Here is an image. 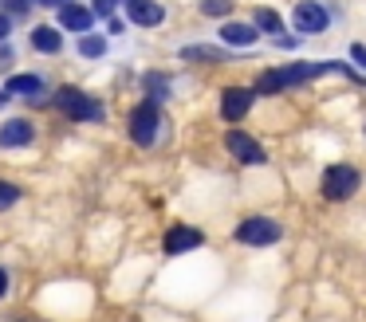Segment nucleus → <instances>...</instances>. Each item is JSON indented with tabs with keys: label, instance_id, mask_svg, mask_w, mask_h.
Wrapping results in <instances>:
<instances>
[{
	"label": "nucleus",
	"instance_id": "obj_1",
	"mask_svg": "<svg viewBox=\"0 0 366 322\" xmlns=\"http://www.w3.org/2000/svg\"><path fill=\"white\" fill-rule=\"evenodd\" d=\"M331 67H335V63H292V67L264 71V75L256 79V91H260V94H276V91H284V86L303 83V79H315V75H323V71H331Z\"/></svg>",
	"mask_w": 366,
	"mask_h": 322
},
{
	"label": "nucleus",
	"instance_id": "obj_2",
	"mask_svg": "<svg viewBox=\"0 0 366 322\" xmlns=\"http://www.w3.org/2000/svg\"><path fill=\"white\" fill-rule=\"evenodd\" d=\"M56 106L64 110L67 118H75V122H99V118H103V102H95L91 94L75 91V86H64V91L56 94Z\"/></svg>",
	"mask_w": 366,
	"mask_h": 322
},
{
	"label": "nucleus",
	"instance_id": "obj_3",
	"mask_svg": "<svg viewBox=\"0 0 366 322\" xmlns=\"http://www.w3.org/2000/svg\"><path fill=\"white\" fill-rule=\"evenodd\" d=\"M358 169L355 165H347V161H339V165H327V173H323V196L327 201H347L350 193H358Z\"/></svg>",
	"mask_w": 366,
	"mask_h": 322
},
{
	"label": "nucleus",
	"instance_id": "obj_4",
	"mask_svg": "<svg viewBox=\"0 0 366 322\" xmlns=\"http://www.w3.org/2000/svg\"><path fill=\"white\" fill-rule=\"evenodd\" d=\"M158 126H162V114H158V102H150L146 99L142 106L130 114V138L138 141V146H150L154 141V134H158Z\"/></svg>",
	"mask_w": 366,
	"mask_h": 322
},
{
	"label": "nucleus",
	"instance_id": "obj_5",
	"mask_svg": "<svg viewBox=\"0 0 366 322\" xmlns=\"http://www.w3.org/2000/svg\"><path fill=\"white\" fill-rule=\"evenodd\" d=\"M224 146H229V154L237 157V161H244V165H264V161H268V154H264V146H260V141H252L244 130H229V138H224Z\"/></svg>",
	"mask_w": 366,
	"mask_h": 322
},
{
	"label": "nucleus",
	"instance_id": "obj_6",
	"mask_svg": "<svg viewBox=\"0 0 366 322\" xmlns=\"http://www.w3.org/2000/svg\"><path fill=\"white\" fill-rule=\"evenodd\" d=\"M237 240L240 243H276L280 240V224L268 216H252L237 228Z\"/></svg>",
	"mask_w": 366,
	"mask_h": 322
},
{
	"label": "nucleus",
	"instance_id": "obj_7",
	"mask_svg": "<svg viewBox=\"0 0 366 322\" xmlns=\"http://www.w3.org/2000/svg\"><path fill=\"white\" fill-rule=\"evenodd\" d=\"M292 24L300 31H323L327 28V8L319 4V0H300V4L292 8Z\"/></svg>",
	"mask_w": 366,
	"mask_h": 322
},
{
	"label": "nucleus",
	"instance_id": "obj_8",
	"mask_svg": "<svg viewBox=\"0 0 366 322\" xmlns=\"http://www.w3.org/2000/svg\"><path fill=\"white\" fill-rule=\"evenodd\" d=\"M248 106H252V91H244V86H229V91L221 94V118H224V122L244 118Z\"/></svg>",
	"mask_w": 366,
	"mask_h": 322
},
{
	"label": "nucleus",
	"instance_id": "obj_9",
	"mask_svg": "<svg viewBox=\"0 0 366 322\" xmlns=\"http://www.w3.org/2000/svg\"><path fill=\"white\" fill-rule=\"evenodd\" d=\"M201 243H205V236H201L197 228H189V224H174L166 232V251H169V256H182V251L201 248Z\"/></svg>",
	"mask_w": 366,
	"mask_h": 322
},
{
	"label": "nucleus",
	"instance_id": "obj_10",
	"mask_svg": "<svg viewBox=\"0 0 366 322\" xmlns=\"http://www.w3.org/2000/svg\"><path fill=\"white\" fill-rule=\"evenodd\" d=\"M127 16L138 24V28H154V24L166 20V8L154 4V0H130V4H127Z\"/></svg>",
	"mask_w": 366,
	"mask_h": 322
},
{
	"label": "nucleus",
	"instance_id": "obj_11",
	"mask_svg": "<svg viewBox=\"0 0 366 322\" xmlns=\"http://www.w3.org/2000/svg\"><path fill=\"white\" fill-rule=\"evenodd\" d=\"M32 138H36V130H32V122H24V118H12V122L0 126V146H4V149L28 146Z\"/></svg>",
	"mask_w": 366,
	"mask_h": 322
},
{
	"label": "nucleus",
	"instance_id": "obj_12",
	"mask_svg": "<svg viewBox=\"0 0 366 322\" xmlns=\"http://www.w3.org/2000/svg\"><path fill=\"white\" fill-rule=\"evenodd\" d=\"M4 91L24 94V99H32V102H44V79L40 75H12L9 83H4Z\"/></svg>",
	"mask_w": 366,
	"mask_h": 322
},
{
	"label": "nucleus",
	"instance_id": "obj_13",
	"mask_svg": "<svg viewBox=\"0 0 366 322\" xmlns=\"http://www.w3.org/2000/svg\"><path fill=\"white\" fill-rule=\"evenodd\" d=\"M221 39L229 47H252L256 44V28H252V24H224Z\"/></svg>",
	"mask_w": 366,
	"mask_h": 322
},
{
	"label": "nucleus",
	"instance_id": "obj_14",
	"mask_svg": "<svg viewBox=\"0 0 366 322\" xmlns=\"http://www.w3.org/2000/svg\"><path fill=\"white\" fill-rule=\"evenodd\" d=\"M32 47L44 51V55H56L59 47H64V36H59L56 28H48V24H40V28L32 31Z\"/></svg>",
	"mask_w": 366,
	"mask_h": 322
},
{
	"label": "nucleus",
	"instance_id": "obj_15",
	"mask_svg": "<svg viewBox=\"0 0 366 322\" xmlns=\"http://www.w3.org/2000/svg\"><path fill=\"white\" fill-rule=\"evenodd\" d=\"M59 24L71 28V31H87L91 28V12L83 4H64V8H59Z\"/></svg>",
	"mask_w": 366,
	"mask_h": 322
},
{
	"label": "nucleus",
	"instance_id": "obj_16",
	"mask_svg": "<svg viewBox=\"0 0 366 322\" xmlns=\"http://www.w3.org/2000/svg\"><path fill=\"white\" fill-rule=\"evenodd\" d=\"M256 24H260L264 31H272V36H280V44H284V47H292V36H284V28H280V16L272 12V8H260V12H256Z\"/></svg>",
	"mask_w": 366,
	"mask_h": 322
},
{
	"label": "nucleus",
	"instance_id": "obj_17",
	"mask_svg": "<svg viewBox=\"0 0 366 322\" xmlns=\"http://www.w3.org/2000/svg\"><path fill=\"white\" fill-rule=\"evenodd\" d=\"M79 51L87 55V59H95V55L107 51V39H103V36H83V39H79Z\"/></svg>",
	"mask_w": 366,
	"mask_h": 322
},
{
	"label": "nucleus",
	"instance_id": "obj_18",
	"mask_svg": "<svg viewBox=\"0 0 366 322\" xmlns=\"http://www.w3.org/2000/svg\"><path fill=\"white\" fill-rule=\"evenodd\" d=\"M146 91H150V102H162L169 94V83L162 75H146Z\"/></svg>",
	"mask_w": 366,
	"mask_h": 322
},
{
	"label": "nucleus",
	"instance_id": "obj_19",
	"mask_svg": "<svg viewBox=\"0 0 366 322\" xmlns=\"http://www.w3.org/2000/svg\"><path fill=\"white\" fill-rule=\"evenodd\" d=\"M185 59H209V63H221L224 51H217V47H185Z\"/></svg>",
	"mask_w": 366,
	"mask_h": 322
},
{
	"label": "nucleus",
	"instance_id": "obj_20",
	"mask_svg": "<svg viewBox=\"0 0 366 322\" xmlns=\"http://www.w3.org/2000/svg\"><path fill=\"white\" fill-rule=\"evenodd\" d=\"M201 12H205V16H229L232 12V0H201Z\"/></svg>",
	"mask_w": 366,
	"mask_h": 322
},
{
	"label": "nucleus",
	"instance_id": "obj_21",
	"mask_svg": "<svg viewBox=\"0 0 366 322\" xmlns=\"http://www.w3.org/2000/svg\"><path fill=\"white\" fill-rule=\"evenodd\" d=\"M16 201H20V188L9 185V181H0V208H12Z\"/></svg>",
	"mask_w": 366,
	"mask_h": 322
},
{
	"label": "nucleus",
	"instance_id": "obj_22",
	"mask_svg": "<svg viewBox=\"0 0 366 322\" xmlns=\"http://www.w3.org/2000/svg\"><path fill=\"white\" fill-rule=\"evenodd\" d=\"M28 8H32V0H4V12L9 16H24Z\"/></svg>",
	"mask_w": 366,
	"mask_h": 322
},
{
	"label": "nucleus",
	"instance_id": "obj_23",
	"mask_svg": "<svg viewBox=\"0 0 366 322\" xmlns=\"http://www.w3.org/2000/svg\"><path fill=\"white\" fill-rule=\"evenodd\" d=\"M95 12L99 16H111L114 12V0H95Z\"/></svg>",
	"mask_w": 366,
	"mask_h": 322
},
{
	"label": "nucleus",
	"instance_id": "obj_24",
	"mask_svg": "<svg viewBox=\"0 0 366 322\" xmlns=\"http://www.w3.org/2000/svg\"><path fill=\"white\" fill-rule=\"evenodd\" d=\"M350 55H355V63H358V67H366V47H362V44H355V47H350Z\"/></svg>",
	"mask_w": 366,
	"mask_h": 322
},
{
	"label": "nucleus",
	"instance_id": "obj_25",
	"mask_svg": "<svg viewBox=\"0 0 366 322\" xmlns=\"http://www.w3.org/2000/svg\"><path fill=\"white\" fill-rule=\"evenodd\" d=\"M9 31H12V16H9V12H0V39L9 36Z\"/></svg>",
	"mask_w": 366,
	"mask_h": 322
},
{
	"label": "nucleus",
	"instance_id": "obj_26",
	"mask_svg": "<svg viewBox=\"0 0 366 322\" xmlns=\"http://www.w3.org/2000/svg\"><path fill=\"white\" fill-rule=\"evenodd\" d=\"M4 291H9V275L0 271V295H4Z\"/></svg>",
	"mask_w": 366,
	"mask_h": 322
},
{
	"label": "nucleus",
	"instance_id": "obj_27",
	"mask_svg": "<svg viewBox=\"0 0 366 322\" xmlns=\"http://www.w3.org/2000/svg\"><path fill=\"white\" fill-rule=\"evenodd\" d=\"M36 4H59L64 8V4H71V0H36Z\"/></svg>",
	"mask_w": 366,
	"mask_h": 322
},
{
	"label": "nucleus",
	"instance_id": "obj_28",
	"mask_svg": "<svg viewBox=\"0 0 366 322\" xmlns=\"http://www.w3.org/2000/svg\"><path fill=\"white\" fill-rule=\"evenodd\" d=\"M0 106H4V94H0Z\"/></svg>",
	"mask_w": 366,
	"mask_h": 322
}]
</instances>
